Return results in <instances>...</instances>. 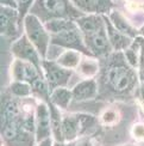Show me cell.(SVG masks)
Instances as JSON below:
<instances>
[{
    "instance_id": "d6986e66",
    "label": "cell",
    "mask_w": 144,
    "mask_h": 146,
    "mask_svg": "<svg viewBox=\"0 0 144 146\" xmlns=\"http://www.w3.org/2000/svg\"><path fill=\"white\" fill-rule=\"evenodd\" d=\"M51 127H52V131H54V133H55L56 138H57V140H62L63 132H62L61 119L58 117V114L54 108L51 110Z\"/></svg>"
},
{
    "instance_id": "277c9868",
    "label": "cell",
    "mask_w": 144,
    "mask_h": 146,
    "mask_svg": "<svg viewBox=\"0 0 144 146\" xmlns=\"http://www.w3.org/2000/svg\"><path fill=\"white\" fill-rule=\"evenodd\" d=\"M25 29L31 43L35 44L39 54H42V56L45 58L49 37H48V34L44 30L43 25L35 15H30L25 18Z\"/></svg>"
},
{
    "instance_id": "ba28073f",
    "label": "cell",
    "mask_w": 144,
    "mask_h": 146,
    "mask_svg": "<svg viewBox=\"0 0 144 146\" xmlns=\"http://www.w3.org/2000/svg\"><path fill=\"white\" fill-rule=\"evenodd\" d=\"M86 41L92 52L98 54V55H103V54H107L110 52V42L106 35L105 28L100 29L99 31L89 36H86Z\"/></svg>"
},
{
    "instance_id": "ac0fdd59",
    "label": "cell",
    "mask_w": 144,
    "mask_h": 146,
    "mask_svg": "<svg viewBox=\"0 0 144 146\" xmlns=\"http://www.w3.org/2000/svg\"><path fill=\"white\" fill-rule=\"evenodd\" d=\"M79 60H80V56L77 53L67 52V53H64L62 56H60L58 64L62 66H65V67H74V66L79 64Z\"/></svg>"
},
{
    "instance_id": "5b68a950",
    "label": "cell",
    "mask_w": 144,
    "mask_h": 146,
    "mask_svg": "<svg viewBox=\"0 0 144 146\" xmlns=\"http://www.w3.org/2000/svg\"><path fill=\"white\" fill-rule=\"evenodd\" d=\"M43 67L45 70V74L48 78V82H49V85L52 89L57 86H64L71 76L70 71L61 68L54 62L43 61Z\"/></svg>"
},
{
    "instance_id": "2e32d148",
    "label": "cell",
    "mask_w": 144,
    "mask_h": 146,
    "mask_svg": "<svg viewBox=\"0 0 144 146\" xmlns=\"http://www.w3.org/2000/svg\"><path fill=\"white\" fill-rule=\"evenodd\" d=\"M111 21L112 24L118 31L123 33L124 35H129V36H134L136 31L130 27V24L124 19V18L118 13V12H112L111 13Z\"/></svg>"
},
{
    "instance_id": "9a60e30c",
    "label": "cell",
    "mask_w": 144,
    "mask_h": 146,
    "mask_svg": "<svg viewBox=\"0 0 144 146\" xmlns=\"http://www.w3.org/2000/svg\"><path fill=\"white\" fill-rule=\"evenodd\" d=\"M62 132L67 140H73L80 132L77 117H65L62 121Z\"/></svg>"
},
{
    "instance_id": "7a4b0ae2",
    "label": "cell",
    "mask_w": 144,
    "mask_h": 146,
    "mask_svg": "<svg viewBox=\"0 0 144 146\" xmlns=\"http://www.w3.org/2000/svg\"><path fill=\"white\" fill-rule=\"evenodd\" d=\"M106 79L107 84L115 91L124 92L132 88L135 83V73L124 64H113L107 70Z\"/></svg>"
},
{
    "instance_id": "ffe728a7",
    "label": "cell",
    "mask_w": 144,
    "mask_h": 146,
    "mask_svg": "<svg viewBox=\"0 0 144 146\" xmlns=\"http://www.w3.org/2000/svg\"><path fill=\"white\" fill-rule=\"evenodd\" d=\"M12 92L17 96H27L30 92H31V89L27 84L25 83H14L12 84L11 86Z\"/></svg>"
},
{
    "instance_id": "f1b7e54d",
    "label": "cell",
    "mask_w": 144,
    "mask_h": 146,
    "mask_svg": "<svg viewBox=\"0 0 144 146\" xmlns=\"http://www.w3.org/2000/svg\"><path fill=\"white\" fill-rule=\"evenodd\" d=\"M142 34H144V27H143V29H142Z\"/></svg>"
},
{
    "instance_id": "4316f807",
    "label": "cell",
    "mask_w": 144,
    "mask_h": 146,
    "mask_svg": "<svg viewBox=\"0 0 144 146\" xmlns=\"http://www.w3.org/2000/svg\"><path fill=\"white\" fill-rule=\"evenodd\" d=\"M136 133H137V135H141V137H143L144 135V127H142V126H138L136 128Z\"/></svg>"
},
{
    "instance_id": "44dd1931",
    "label": "cell",
    "mask_w": 144,
    "mask_h": 146,
    "mask_svg": "<svg viewBox=\"0 0 144 146\" xmlns=\"http://www.w3.org/2000/svg\"><path fill=\"white\" fill-rule=\"evenodd\" d=\"M33 0H17V4H18V10H19V17L20 19L25 16L26 11L29 10V7L32 5Z\"/></svg>"
},
{
    "instance_id": "484cf974",
    "label": "cell",
    "mask_w": 144,
    "mask_h": 146,
    "mask_svg": "<svg viewBox=\"0 0 144 146\" xmlns=\"http://www.w3.org/2000/svg\"><path fill=\"white\" fill-rule=\"evenodd\" d=\"M141 77L144 79V43H143V50L141 55Z\"/></svg>"
},
{
    "instance_id": "8992f818",
    "label": "cell",
    "mask_w": 144,
    "mask_h": 146,
    "mask_svg": "<svg viewBox=\"0 0 144 146\" xmlns=\"http://www.w3.org/2000/svg\"><path fill=\"white\" fill-rule=\"evenodd\" d=\"M12 52H13L19 59L27 60L29 62L33 64L36 67H39V59L37 55V52H36L35 48L32 47L31 41L27 40L25 36H23L22 38H19L13 44Z\"/></svg>"
},
{
    "instance_id": "7c38bea8",
    "label": "cell",
    "mask_w": 144,
    "mask_h": 146,
    "mask_svg": "<svg viewBox=\"0 0 144 146\" xmlns=\"http://www.w3.org/2000/svg\"><path fill=\"white\" fill-rule=\"evenodd\" d=\"M77 24L80 25L83 35H85V37L99 31L100 29L105 28L104 22L101 21L100 17H97V16H89V17L80 18V19L77 21Z\"/></svg>"
},
{
    "instance_id": "3957f363",
    "label": "cell",
    "mask_w": 144,
    "mask_h": 146,
    "mask_svg": "<svg viewBox=\"0 0 144 146\" xmlns=\"http://www.w3.org/2000/svg\"><path fill=\"white\" fill-rule=\"evenodd\" d=\"M51 42L55 44L62 46V47L73 48V49L81 50L86 54H91V52H88L86 49V47L83 46L81 35L79 33V29H77L75 24L70 21L64 29H62L61 31H58L56 34H54Z\"/></svg>"
},
{
    "instance_id": "8fae6325",
    "label": "cell",
    "mask_w": 144,
    "mask_h": 146,
    "mask_svg": "<svg viewBox=\"0 0 144 146\" xmlns=\"http://www.w3.org/2000/svg\"><path fill=\"white\" fill-rule=\"evenodd\" d=\"M106 28H107V34H109L110 42L111 44L116 48V49H125L128 48L131 43V40L128 37V35H124L123 33L118 31V30L113 27V24H111L109 21L105 18Z\"/></svg>"
},
{
    "instance_id": "e0dca14e",
    "label": "cell",
    "mask_w": 144,
    "mask_h": 146,
    "mask_svg": "<svg viewBox=\"0 0 144 146\" xmlns=\"http://www.w3.org/2000/svg\"><path fill=\"white\" fill-rule=\"evenodd\" d=\"M71 92L65 89H57L54 91L52 94V97H51V101L55 103V104H57L58 107L61 108H67L69 102L71 100Z\"/></svg>"
},
{
    "instance_id": "6da1fadb",
    "label": "cell",
    "mask_w": 144,
    "mask_h": 146,
    "mask_svg": "<svg viewBox=\"0 0 144 146\" xmlns=\"http://www.w3.org/2000/svg\"><path fill=\"white\" fill-rule=\"evenodd\" d=\"M32 15L39 16L43 21H49L77 16L79 12L68 0H37L32 6Z\"/></svg>"
},
{
    "instance_id": "30bf717a",
    "label": "cell",
    "mask_w": 144,
    "mask_h": 146,
    "mask_svg": "<svg viewBox=\"0 0 144 146\" xmlns=\"http://www.w3.org/2000/svg\"><path fill=\"white\" fill-rule=\"evenodd\" d=\"M50 117L48 109L44 104H41L37 109V140L42 141L48 139L50 134Z\"/></svg>"
},
{
    "instance_id": "7402d4cb",
    "label": "cell",
    "mask_w": 144,
    "mask_h": 146,
    "mask_svg": "<svg viewBox=\"0 0 144 146\" xmlns=\"http://www.w3.org/2000/svg\"><path fill=\"white\" fill-rule=\"evenodd\" d=\"M32 89L36 91V92H38L39 95H43V96L46 95V85L43 80H42V78L32 84Z\"/></svg>"
},
{
    "instance_id": "4fadbf2b",
    "label": "cell",
    "mask_w": 144,
    "mask_h": 146,
    "mask_svg": "<svg viewBox=\"0 0 144 146\" xmlns=\"http://www.w3.org/2000/svg\"><path fill=\"white\" fill-rule=\"evenodd\" d=\"M79 7L86 12H105L111 9V0H74Z\"/></svg>"
},
{
    "instance_id": "52a82bcc",
    "label": "cell",
    "mask_w": 144,
    "mask_h": 146,
    "mask_svg": "<svg viewBox=\"0 0 144 146\" xmlns=\"http://www.w3.org/2000/svg\"><path fill=\"white\" fill-rule=\"evenodd\" d=\"M37 68L38 67H36L31 62H24L22 60H17L14 62V77L18 80L33 84L38 79H41Z\"/></svg>"
},
{
    "instance_id": "9c48e42d",
    "label": "cell",
    "mask_w": 144,
    "mask_h": 146,
    "mask_svg": "<svg viewBox=\"0 0 144 146\" xmlns=\"http://www.w3.org/2000/svg\"><path fill=\"white\" fill-rule=\"evenodd\" d=\"M16 23H17V11L11 7H1L0 13V28L3 35L12 36L16 34Z\"/></svg>"
},
{
    "instance_id": "5bb4252c",
    "label": "cell",
    "mask_w": 144,
    "mask_h": 146,
    "mask_svg": "<svg viewBox=\"0 0 144 146\" xmlns=\"http://www.w3.org/2000/svg\"><path fill=\"white\" fill-rule=\"evenodd\" d=\"M97 92V85L94 80H86L82 82L73 91V96L76 100H87L93 97Z\"/></svg>"
},
{
    "instance_id": "83f0119b",
    "label": "cell",
    "mask_w": 144,
    "mask_h": 146,
    "mask_svg": "<svg viewBox=\"0 0 144 146\" xmlns=\"http://www.w3.org/2000/svg\"><path fill=\"white\" fill-rule=\"evenodd\" d=\"M39 146H50V140H49V139H45L44 141H42V143H41Z\"/></svg>"
},
{
    "instance_id": "603a6c76",
    "label": "cell",
    "mask_w": 144,
    "mask_h": 146,
    "mask_svg": "<svg viewBox=\"0 0 144 146\" xmlns=\"http://www.w3.org/2000/svg\"><path fill=\"white\" fill-rule=\"evenodd\" d=\"M81 70H82L83 73H86V74H93V73L97 71V65H94L91 61H87V62H85L82 65Z\"/></svg>"
},
{
    "instance_id": "cb8c5ba5",
    "label": "cell",
    "mask_w": 144,
    "mask_h": 146,
    "mask_svg": "<svg viewBox=\"0 0 144 146\" xmlns=\"http://www.w3.org/2000/svg\"><path fill=\"white\" fill-rule=\"evenodd\" d=\"M126 58H128V61L132 65V66H136L137 65V55L134 49H128L126 52Z\"/></svg>"
},
{
    "instance_id": "d4e9b609",
    "label": "cell",
    "mask_w": 144,
    "mask_h": 146,
    "mask_svg": "<svg viewBox=\"0 0 144 146\" xmlns=\"http://www.w3.org/2000/svg\"><path fill=\"white\" fill-rule=\"evenodd\" d=\"M1 5L5 7H11V9H18L17 0H0Z\"/></svg>"
}]
</instances>
